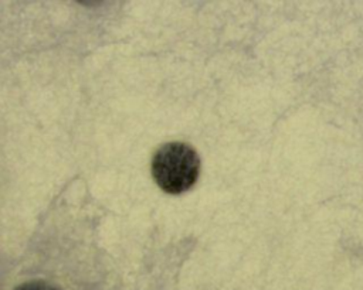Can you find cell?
<instances>
[{
    "label": "cell",
    "instance_id": "7a4b0ae2",
    "mask_svg": "<svg viewBox=\"0 0 363 290\" xmlns=\"http://www.w3.org/2000/svg\"><path fill=\"white\" fill-rule=\"evenodd\" d=\"M14 290H60V289L43 280H30L18 284Z\"/></svg>",
    "mask_w": 363,
    "mask_h": 290
},
{
    "label": "cell",
    "instance_id": "6da1fadb",
    "mask_svg": "<svg viewBox=\"0 0 363 290\" xmlns=\"http://www.w3.org/2000/svg\"><path fill=\"white\" fill-rule=\"evenodd\" d=\"M200 174L197 151L182 141L163 144L152 158V175L156 184L170 195L189 191Z\"/></svg>",
    "mask_w": 363,
    "mask_h": 290
}]
</instances>
